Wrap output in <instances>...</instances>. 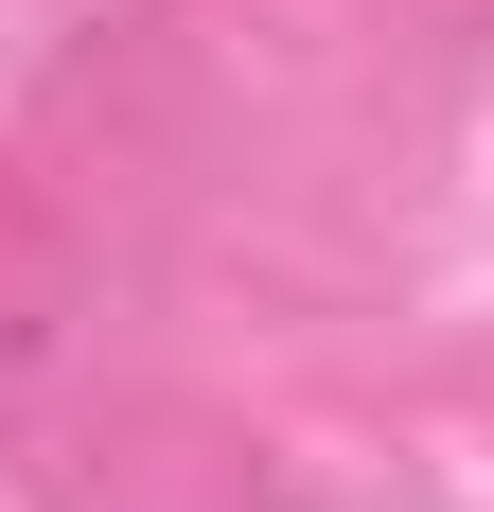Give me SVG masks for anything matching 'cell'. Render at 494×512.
Returning a JSON list of instances; mask_svg holds the SVG:
<instances>
[{
    "label": "cell",
    "instance_id": "obj_1",
    "mask_svg": "<svg viewBox=\"0 0 494 512\" xmlns=\"http://www.w3.org/2000/svg\"><path fill=\"white\" fill-rule=\"evenodd\" d=\"M195 18L124 0L53 53V89L18 106V177H0V389H36L124 283L159 265L177 195H195Z\"/></svg>",
    "mask_w": 494,
    "mask_h": 512
},
{
    "label": "cell",
    "instance_id": "obj_2",
    "mask_svg": "<svg viewBox=\"0 0 494 512\" xmlns=\"http://www.w3.org/2000/svg\"><path fill=\"white\" fill-rule=\"evenodd\" d=\"M0 442H18V495L36 512H283V460L212 389H159V371L0 389Z\"/></svg>",
    "mask_w": 494,
    "mask_h": 512
}]
</instances>
